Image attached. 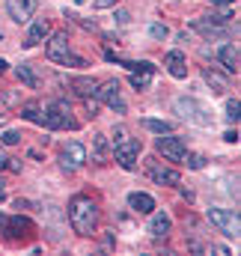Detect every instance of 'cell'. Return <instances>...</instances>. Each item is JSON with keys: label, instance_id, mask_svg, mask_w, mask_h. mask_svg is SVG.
<instances>
[{"label": "cell", "instance_id": "6da1fadb", "mask_svg": "<svg viewBox=\"0 0 241 256\" xmlns=\"http://www.w3.org/2000/svg\"><path fill=\"white\" fill-rule=\"evenodd\" d=\"M68 224H72V230L78 236H92L96 226H98V206H96V200L86 196V194L72 196V202H68Z\"/></svg>", "mask_w": 241, "mask_h": 256}, {"label": "cell", "instance_id": "7a4b0ae2", "mask_svg": "<svg viewBox=\"0 0 241 256\" xmlns=\"http://www.w3.org/2000/svg\"><path fill=\"white\" fill-rule=\"evenodd\" d=\"M114 155H116L120 167L134 170L137 167V155H140V143L134 137H128L125 131H116V137H114Z\"/></svg>", "mask_w": 241, "mask_h": 256}, {"label": "cell", "instance_id": "3957f363", "mask_svg": "<svg viewBox=\"0 0 241 256\" xmlns=\"http://www.w3.org/2000/svg\"><path fill=\"white\" fill-rule=\"evenodd\" d=\"M45 54H48V60H54V63H60V66H86V60H80V57L72 54L68 36H66V33H54V36H51Z\"/></svg>", "mask_w": 241, "mask_h": 256}, {"label": "cell", "instance_id": "277c9868", "mask_svg": "<svg viewBox=\"0 0 241 256\" xmlns=\"http://www.w3.org/2000/svg\"><path fill=\"white\" fill-rule=\"evenodd\" d=\"M45 126L48 128H78V122H74L72 108H68L66 102H54V104H48V110H45Z\"/></svg>", "mask_w": 241, "mask_h": 256}, {"label": "cell", "instance_id": "5b68a950", "mask_svg": "<svg viewBox=\"0 0 241 256\" xmlns=\"http://www.w3.org/2000/svg\"><path fill=\"white\" fill-rule=\"evenodd\" d=\"M208 220L230 238L238 236V212H226V208H208Z\"/></svg>", "mask_w": 241, "mask_h": 256}, {"label": "cell", "instance_id": "8992f818", "mask_svg": "<svg viewBox=\"0 0 241 256\" xmlns=\"http://www.w3.org/2000/svg\"><path fill=\"white\" fill-rule=\"evenodd\" d=\"M176 110H179L184 120H190V122H196V126H212V116H208V110L200 104V102H194V98H176Z\"/></svg>", "mask_w": 241, "mask_h": 256}, {"label": "cell", "instance_id": "52a82bcc", "mask_svg": "<svg viewBox=\"0 0 241 256\" xmlns=\"http://www.w3.org/2000/svg\"><path fill=\"white\" fill-rule=\"evenodd\" d=\"M36 6H39L36 0H6V12H9V18L18 21V24L30 21L33 12H36Z\"/></svg>", "mask_w": 241, "mask_h": 256}, {"label": "cell", "instance_id": "ba28073f", "mask_svg": "<svg viewBox=\"0 0 241 256\" xmlns=\"http://www.w3.org/2000/svg\"><path fill=\"white\" fill-rule=\"evenodd\" d=\"M158 152L170 161H184L188 146L182 143V137H158Z\"/></svg>", "mask_w": 241, "mask_h": 256}, {"label": "cell", "instance_id": "9c48e42d", "mask_svg": "<svg viewBox=\"0 0 241 256\" xmlns=\"http://www.w3.org/2000/svg\"><path fill=\"white\" fill-rule=\"evenodd\" d=\"M6 232L12 236V238H30L33 232H36V226H33V220L30 218H21V214H15V218H6Z\"/></svg>", "mask_w": 241, "mask_h": 256}, {"label": "cell", "instance_id": "30bf717a", "mask_svg": "<svg viewBox=\"0 0 241 256\" xmlns=\"http://www.w3.org/2000/svg\"><path fill=\"white\" fill-rule=\"evenodd\" d=\"M96 96H98L102 102H108V108L125 114V102H122V96H120V84H116V80H108L102 90H96Z\"/></svg>", "mask_w": 241, "mask_h": 256}, {"label": "cell", "instance_id": "8fae6325", "mask_svg": "<svg viewBox=\"0 0 241 256\" xmlns=\"http://www.w3.org/2000/svg\"><path fill=\"white\" fill-rule=\"evenodd\" d=\"M84 161H86V149L80 143H68L62 149V167L66 170H78V167H84Z\"/></svg>", "mask_w": 241, "mask_h": 256}, {"label": "cell", "instance_id": "7c38bea8", "mask_svg": "<svg viewBox=\"0 0 241 256\" xmlns=\"http://www.w3.org/2000/svg\"><path fill=\"white\" fill-rule=\"evenodd\" d=\"M48 33H51L48 18H36V21H33V27H30V33H27V39H24V48H36Z\"/></svg>", "mask_w": 241, "mask_h": 256}, {"label": "cell", "instance_id": "4fadbf2b", "mask_svg": "<svg viewBox=\"0 0 241 256\" xmlns=\"http://www.w3.org/2000/svg\"><path fill=\"white\" fill-rule=\"evenodd\" d=\"M149 176H152L158 185H179V173L170 170V167H161L158 161H149Z\"/></svg>", "mask_w": 241, "mask_h": 256}, {"label": "cell", "instance_id": "5bb4252c", "mask_svg": "<svg viewBox=\"0 0 241 256\" xmlns=\"http://www.w3.org/2000/svg\"><path fill=\"white\" fill-rule=\"evenodd\" d=\"M128 206H131L134 212H140V214H152V212H155V200H152L149 194H140V191H134L128 196Z\"/></svg>", "mask_w": 241, "mask_h": 256}, {"label": "cell", "instance_id": "9a60e30c", "mask_svg": "<svg viewBox=\"0 0 241 256\" xmlns=\"http://www.w3.org/2000/svg\"><path fill=\"white\" fill-rule=\"evenodd\" d=\"M164 63H167V72H170L173 78H179V80L188 78V66H184V54H182V51H170Z\"/></svg>", "mask_w": 241, "mask_h": 256}, {"label": "cell", "instance_id": "2e32d148", "mask_svg": "<svg viewBox=\"0 0 241 256\" xmlns=\"http://www.w3.org/2000/svg\"><path fill=\"white\" fill-rule=\"evenodd\" d=\"M68 84H72V90H74L78 96H84V98H92L96 90H98V80H92V78H72Z\"/></svg>", "mask_w": 241, "mask_h": 256}, {"label": "cell", "instance_id": "e0dca14e", "mask_svg": "<svg viewBox=\"0 0 241 256\" xmlns=\"http://www.w3.org/2000/svg\"><path fill=\"white\" fill-rule=\"evenodd\" d=\"M149 232H152L155 238H161V236H167V232H170V218H167L164 212H158V214H152V220H149Z\"/></svg>", "mask_w": 241, "mask_h": 256}, {"label": "cell", "instance_id": "ac0fdd59", "mask_svg": "<svg viewBox=\"0 0 241 256\" xmlns=\"http://www.w3.org/2000/svg\"><path fill=\"white\" fill-rule=\"evenodd\" d=\"M220 63L226 66V72H238V48L236 45H224L220 48Z\"/></svg>", "mask_w": 241, "mask_h": 256}, {"label": "cell", "instance_id": "d6986e66", "mask_svg": "<svg viewBox=\"0 0 241 256\" xmlns=\"http://www.w3.org/2000/svg\"><path fill=\"white\" fill-rule=\"evenodd\" d=\"M21 116H24V120H30V122H36V126H45V114H42V108H39V104H33V102L21 108Z\"/></svg>", "mask_w": 241, "mask_h": 256}, {"label": "cell", "instance_id": "ffe728a7", "mask_svg": "<svg viewBox=\"0 0 241 256\" xmlns=\"http://www.w3.org/2000/svg\"><path fill=\"white\" fill-rule=\"evenodd\" d=\"M92 158H96V161H104V158H108V143H104L102 134L92 137Z\"/></svg>", "mask_w": 241, "mask_h": 256}, {"label": "cell", "instance_id": "44dd1931", "mask_svg": "<svg viewBox=\"0 0 241 256\" xmlns=\"http://www.w3.org/2000/svg\"><path fill=\"white\" fill-rule=\"evenodd\" d=\"M15 74H18V80H24L27 86H33V90L39 86V80H36V74H33V68H30V66H18V72H15Z\"/></svg>", "mask_w": 241, "mask_h": 256}, {"label": "cell", "instance_id": "7402d4cb", "mask_svg": "<svg viewBox=\"0 0 241 256\" xmlns=\"http://www.w3.org/2000/svg\"><path fill=\"white\" fill-rule=\"evenodd\" d=\"M202 78H206V80H208V84L214 86V92H224V90H226V80H224V78H220L218 72H212V68H206V72H202Z\"/></svg>", "mask_w": 241, "mask_h": 256}, {"label": "cell", "instance_id": "603a6c76", "mask_svg": "<svg viewBox=\"0 0 241 256\" xmlns=\"http://www.w3.org/2000/svg\"><path fill=\"white\" fill-rule=\"evenodd\" d=\"M149 80H152V72H134V74H131V86H134V90H146Z\"/></svg>", "mask_w": 241, "mask_h": 256}, {"label": "cell", "instance_id": "cb8c5ba5", "mask_svg": "<svg viewBox=\"0 0 241 256\" xmlns=\"http://www.w3.org/2000/svg\"><path fill=\"white\" fill-rule=\"evenodd\" d=\"M143 126L149 131H155V134H170V122H161V120H146Z\"/></svg>", "mask_w": 241, "mask_h": 256}, {"label": "cell", "instance_id": "d4e9b609", "mask_svg": "<svg viewBox=\"0 0 241 256\" xmlns=\"http://www.w3.org/2000/svg\"><path fill=\"white\" fill-rule=\"evenodd\" d=\"M238 110H241L238 98H230V102H226V120H230V122H238Z\"/></svg>", "mask_w": 241, "mask_h": 256}, {"label": "cell", "instance_id": "484cf974", "mask_svg": "<svg viewBox=\"0 0 241 256\" xmlns=\"http://www.w3.org/2000/svg\"><path fill=\"white\" fill-rule=\"evenodd\" d=\"M184 158H188L184 164H188L190 170H202V164H206V158H202V155H184Z\"/></svg>", "mask_w": 241, "mask_h": 256}, {"label": "cell", "instance_id": "4316f807", "mask_svg": "<svg viewBox=\"0 0 241 256\" xmlns=\"http://www.w3.org/2000/svg\"><path fill=\"white\" fill-rule=\"evenodd\" d=\"M18 140H21V134H18V131H6V134H3V143H6V146H15Z\"/></svg>", "mask_w": 241, "mask_h": 256}, {"label": "cell", "instance_id": "83f0119b", "mask_svg": "<svg viewBox=\"0 0 241 256\" xmlns=\"http://www.w3.org/2000/svg\"><path fill=\"white\" fill-rule=\"evenodd\" d=\"M152 36L155 39H167V27L164 24H152Z\"/></svg>", "mask_w": 241, "mask_h": 256}, {"label": "cell", "instance_id": "f1b7e54d", "mask_svg": "<svg viewBox=\"0 0 241 256\" xmlns=\"http://www.w3.org/2000/svg\"><path fill=\"white\" fill-rule=\"evenodd\" d=\"M92 6H96V9H108V6H116V0H96Z\"/></svg>", "mask_w": 241, "mask_h": 256}, {"label": "cell", "instance_id": "f546056e", "mask_svg": "<svg viewBox=\"0 0 241 256\" xmlns=\"http://www.w3.org/2000/svg\"><path fill=\"white\" fill-rule=\"evenodd\" d=\"M224 140H226V143H238V131H226Z\"/></svg>", "mask_w": 241, "mask_h": 256}, {"label": "cell", "instance_id": "4dcf8cb0", "mask_svg": "<svg viewBox=\"0 0 241 256\" xmlns=\"http://www.w3.org/2000/svg\"><path fill=\"white\" fill-rule=\"evenodd\" d=\"M6 161H9V158H6V152H3V146H0V170L6 167Z\"/></svg>", "mask_w": 241, "mask_h": 256}, {"label": "cell", "instance_id": "1f68e13d", "mask_svg": "<svg viewBox=\"0 0 241 256\" xmlns=\"http://www.w3.org/2000/svg\"><path fill=\"white\" fill-rule=\"evenodd\" d=\"M6 66H9L6 60H0V72H6Z\"/></svg>", "mask_w": 241, "mask_h": 256}, {"label": "cell", "instance_id": "d6a6232c", "mask_svg": "<svg viewBox=\"0 0 241 256\" xmlns=\"http://www.w3.org/2000/svg\"><path fill=\"white\" fill-rule=\"evenodd\" d=\"M3 224H6V214H0V226H3Z\"/></svg>", "mask_w": 241, "mask_h": 256}, {"label": "cell", "instance_id": "836d02e7", "mask_svg": "<svg viewBox=\"0 0 241 256\" xmlns=\"http://www.w3.org/2000/svg\"><path fill=\"white\" fill-rule=\"evenodd\" d=\"M214 3H236V0H214Z\"/></svg>", "mask_w": 241, "mask_h": 256}, {"label": "cell", "instance_id": "e575fe53", "mask_svg": "<svg viewBox=\"0 0 241 256\" xmlns=\"http://www.w3.org/2000/svg\"><path fill=\"white\" fill-rule=\"evenodd\" d=\"M74 3H84V0H74Z\"/></svg>", "mask_w": 241, "mask_h": 256}, {"label": "cell", "instance_id": "d590c367", "mask_svg": "<svg viewBox=\"0 0 241 256\" xmlns=\"http://www.w3.org/2000/svg\"><path fill=\"white\" fill-rule=\"evenodd\" d=\"M0 122H3V114H0Z\"/></svg>", "mask_w": 241, "mask_h": 256}]
</instances>
